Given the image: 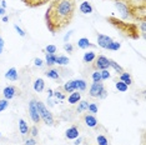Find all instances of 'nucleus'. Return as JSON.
Segmentation results:
<instances>
[{
	"instance_id": "1",
	"label": "nucleus",
	"mask_w": 146,
	"mask_h": 145,
	"mask_svg": "<svg viewBox=\"0 0 146 145\" xmlns=\"http://www.w3.org/2000/svg\"><path fill=\"white\" fill-rule=\"evenodd\" d=\"M76 11V0H51L45 13V24L52 35L71 24Z\"/></svg>"
},
{
	"instance_id": "2",
	"label": "nucleus",
	"mask_w": 146,
	"mask_h": 145,
	"mask_svg": "<svg viewBox=\"0 0 146 145\" xmlns=\"http://www.w3.org/2000/svg\"><path fill=\"white\" fill-rule=\"evenodd\" d=\"M106 21L109 23L111 26L117 30L122 36L129 39H132V40H139L141 38L140 30H139V25L135 24V23H127L122 19H119L116 16H108L106 18Z\"/></svg>"
},
{
	"instance_id": "3",
	"label": "nucleus",
	"mask_w": 146,
	"mask_h": 145,
	"mask_svg": "<svg viewBox=\"0 0 146 145\" xmlns=\"http://www.w3.org/2000/svg\"><path fill=\"white\" fill-rule=\"evenodd\" d=\"M127 6L129 16L134 21H146V3L145 0H139V1H132Z\"/></svg>"
},
{
	"instance_id": "4",
	"label": "nucleus",
	"mask_w": 146,
	"mask_h": 145,
	"mask_svg": "<svg viewBox=\"0 0 146 145\" xmlns=\"http://www.w3.org/2000/svg\"><path fill=\"white\" fill-rule=\"evenodd\" d=\"M36 109H38V111H39L40 119L44 121L46 125H49V126H54L55 125V119H54V116H52V114L48 110V109H46L44 103H41V101L38 100L36 101Z\"/></svg>"
},
{
	"instance_id": "5",
	"label": "nucleus",
	"mask_w": 146,
	"mask_h": 145,
	"mask_svg": "<svg viewBox=\"0 0 146 145\" xmlns=\"http://www.w3.org/2000/svg\"><path fill=\"white\" fill-rule=\"evenodd\" d=\"M92 69L94 70H104L109 69V59L104 55H98L92 61Z\"/></svg>"
},
{
	"instance_id": "6",
	"label": "nucleus",
	"mask_w": 146,
	"mask_h": 145,
	"mask_svg": "<svg viewBox=\"0 0 146 145\" xmlns=\"http://www.w3.org/2000/svg\"><path fill=\"white\" fill-rule=\"evenodd\" d=\"M29 113H30V118H31V120L36 124H39L40 123V115H39V111H38V109H36V100L35 99H33V100L29 103Z\"/></svg>"
},
{
	"instance_id": "7",
	"label": "nucleus",
	"mask_w": 146,
	"mask_h": 145,
	"mask_svg": "<svg viewBox=\"0 0 146 145\" xmlns=\"http://www.w3.org/2000/svg\"><path fill=\"white\" fill-rule=\"evenodd\" d=\"M104 84L101 83V81H99V83H96V81H94V83L91 84L90 86V90H89V96L91 98H99L101 94V91L104 90Z\"/></svg>"
},
{
	"instance_id": "8",
	"label": "nucleus",
	"mask_w": 146,
	"mask_h": 145,
	"mask_svg": "<svg viewBox=\"0 0 146 145\" xmlns=\"http://www.w3.org/2000/svg\"><path fill=\"white\" fill-rule=\"evenodd\" d=\"M114 41L110 36L104 35V34H98V45L102 49H108V47Z\"/></svg>"
},
{
	"instance_id": "9",
	"label": "nucleus",
	"mask_w": 146,
	"mask_h": 145,
	"mask_svg": "<svg viewBox=\"0 0 146 145\" xmlns=\"http://www.w3.org/2000/svg\"><path fill=\"white\" fill-rule=\"evenodd\" d=\"M16 94H18V88L14 86V85H8V86L4 88V90H3V95H4V99H6V100L13 99Z\"/></svg>"
},
{
	"instance_id": "10",
	"label": "nucleus",
	"mask_w": 146,
	"mask_h": 145,
	"mask_svg": "<svg viewBox=\"0 0 146 145\" xmlns=\"http://www.w3.org/2000/svg\"><path fill=\"white\" fill-rule=\"evenodd\" d=\"M21 1L28 8H39V6H42L48 4V3H50L51 0H21Z\"/></svg>"
},
{
	"instance_id": "11",
	"label": "nucleus",
	"mask_w": 146,
	"mask_h": 145,
	"mask_svg": "<svg viewBox=\"0 0 146 145\" xmlns=\"http://www.w3.org/2000/svg\"><path fill=\"white\" fill-rule=\"evenodd\" d=\"M79 135H80V133H79V128L76 125H72L65 131V136L69 140H75L76 138H79Z\"/></svg>"
},
{
	"instance_id": "12",
	"label": "nucleus",
	"mask_w": 146,
	"mask_h": 145,
	"mask_svg": "<svg viewBox=\"0 0 146 145\" xmlns=\"http://www.w3.org/2000/svg\"><path fill=\"white\" fill-rule=\"evenodd\" d=\"M84 121H85V124L88 125L89 128H96L99 125V121H98V119L94 116L92 114H85L84 115Z\"/></svg>"
},
{
	"instance_id": "13",
	"label": "nucleus",
	"mask_w": 146,
	"mask_h": 145,
	"mask_svg": "<svg viewBox=\"0 0 146 145\" xmlns=\"http://www.w3.org/2000/svg\"><path fill=\"white\" fill-rule=\"evenodd\" d=\"M44 74H45L48 78L52 79V80H60V75H59V72H58V70H56V69H52V68L46 69Z\"/></svg>"
},
{
	"instance_id": "14",
	"label": "nucleus",
	"mask_w": 146,
	"mask_h": 145,
	"mask_svg": "<svg viewBox=\"0 0 146 145\" xmlns=\"http://www.w3.org/2000/svg\"><path fill=\"white\" fill-rule=\"evenodd\" d=\"M62 90H64L65 93H72V91H76L75 80H69L68 83H65L64 86H62Z\"/></svg>"
},
{
	"instance_id": "15",
	"label": "nucleus",
	"mask_w": 146,
	"mask_h": 145,
	"mask_svg": "<svg viewBox=\"0 0 146 145\" xmlns=\"http://www.w3.org/2000/svg\"><path fill=\"white\" fill-rule=\"evenodd\" d=\"M119 80H121L122 83H125L127 86H130V85L132 84V78H131V75L129 74V72H121L120 75H119Z\"/></svg>"
},
{
	"instance_id": "16",
	"label": "nucleus",
	"mask_w": 146,
	"mask_h": 145,
	"mask_svg": "<svg viewBox=\"0 0 146 145\" xmlns=\"http://www.w3.org/2000/svg\"><path fill=\"white\" fill-rule=\"evenodd\" d=\"M115 6L119 9V11L121 13L122 18L124 19H127L129 18V13H127V6L124 3H115Z\"/></svg>"
},
{
	"instance_id": "17",
	"label": "nucleus",
	"mask_w": 146,
	"mask_h": 145,
	"mask_svg": "<svg viewBox=\"0 0 146 145\" xmlns=\"http://www.w3.org/2000/svg\"><path fill=\"white\" fill-rule=\"evenodd\" d=\"M78 47L80 49H88V48H94L95 45L91 44L88 38H81V39H79V41H78Z\"/></svg>"
},
{
	"instance_id": "18",
	"label": "nucleus",
	"mask_w": 146,
	"mask_h": 145,
	"mask_svg": "<svg viewBox=\"0 0 146 145\" xmlns=\"http://www.w3.org/2000/svg\"><path fill=\"white\" fill-rule=\"evenodd\" d=\"M5 78L6 79H9V80H11V81H16L18 80V70H16L15 68H10L8 70V72L5 74Z\"/></svg>"
},
{
	"instance_id": "19",
	"label": "nucleus",
	"mask_w": 146,
	"mask_h": 145,
	"mask_svg": "<svg viewBox=\"0 0 146 145\" xmlns=\"http://www.w3.org/2000/svg\"><path fill=\"white\" fill-rule=\"evenodd\" d=\"M81 100V94L79 93L78 90L76 91H72V93L70 94V96L68 98V101L70 104H76V103H79V101Z\"/></svg>"
},
{
	"instance_id": "20",
	"label": "nucleus",
	"mask_w": 146,
	"mask_h": 145,
	"mask_svg": "<svg viewBox=\"0 0 146 145\" xmlns=\"http://www.w3.org/2000/svg\"><path fill=\"white\" fill-rule=\"evenodd\" d=\"M44 88H45V83L41 78L36 79V80L34 81V90L36 91V93H41V91L44 90Z\"/></svg>"
},
{
	"instance_id": "21",
	"label": "nucleus",
	"mask_w": 146,
	"mask_h": 145,
	"mask_svg": "<svg viewBox=\"0 0 146 145\" xmlns=\"http://www.w3.org/2000/svg\"><path fill=\"white\" fill-rule=\"evenodd\" d=\"M80 11L82 13V14H91L92 13V6L90 5V3L82 1L80 4Z\"/></svg>"
},
{
	"instance_id": "22",
	"label": "nucleus",
	"mask_w": 146,
	"mask_h": 145,
	"mask_svg": "<svg viewBox=\"0 0 146 145\" xmlns=\"http://www.w3.org/2000/svg\"><path fill=\"white\" fill-rule=\"evenodd\" d=\"M109 67H111L116 72H117L119 75H120L121 72H124V71H125V70H124V68L120 67V65H119L115 60H112V59H109Z\"/></svg>"
},
{
	"instance_id": "23",
	"label": "nucleus",
	"mask_w": 146,
	"mask_h": 145,
	"mask_svg": "<svg viewBox=\"0 0 146 145\" xmlns=\"http://www.w3.org/2000/svg\"><path fill=\"white\" fill-rule=\"evenodd\" d=\"M29 129H30V128L28 126V124L25 123L24 119H20V120H19V130H20V133H21L23 135L29 134Z\"/></svg>"
},
{
	"instance_id": "24",
	"label": "nucleus",
	"mask_w": 146,
	"mask_h": 145,
	"mask_svg": "<svg viewBox=\"0 0 146 145\" xmlns=\"http://www.w3.org/2000/svg\"><path fill=\"white\" fill-rule=\"evenodd\" d=\"M95 58H96V55H95L94 51H88V53H85L84 54L82 60H84V63H92Z\"/></svg>"
},
{
	"instance_id": "25",
	"label": "nucleus",
	"mask_w": 146,
	"mask_h": 145,
	"mask_svg": "<svg viewBox=\"0 0 146 145\" xmlns=\"http://www.w3.org/2000/svg\"><path fill=\"white\" fill-rule=\"evenodd\" d=\"M88 108H89L88 101H86V100H80V101H79L78 108H76V111H78V113H82V111L88 110Z\"/></svg>"
},
{
	"instance_id": "26",
	"label": "nucleus",
	"mask_w": 146,
	"mask_h": 145,
	"mask_svg": "<svg viewBox=\"0 0 146 145\" xmlns=\"http://www.w3.org/2000/svg\"><path fill=\"white\" fill-rule=\"evenodd\" d=\"M75 83H76V90H78V91L79 90L84 91L86 89V83H85V80H82V79H76Z\"/></svg>"
},
{
	"instance_id": "27",
	"label": "nucleus",
	"mask_w": 146,
	"mask_h": 145,
	"mask_svg": "<svg viewBox=\"0 0 146 145\" xmlns=\"http://www.w3.org/2000/svg\"><path fill=\"white\" fill-rule=\"evenodd\" d=\"M116 89H117L119 91H121V93H125V91H127V85H126L125 83H122L121 80H116V84H115Z\"/></svg>"
},
{
	"instance_id": "28",
	"label": "nucleus",
	"mask_w": 146,
	"mask_h": 145,
	"mask_svg": "<svg viewBox=\"0 0 146 145\" xmlns=\"http://www.w3.org/2000/svg\"><path fill=\"white\" fill-rule=\"evenodd\" d=\"M55 64H59V65H66V64H69V58L68 57H64V55H61V57H56L55 58Z\"/></svg>"
},
{
	"instance_id": "29",
	"label": "nucleus",
	"mask_w": 146,
	"mask_h": 145,
	"mask_svg": "<svg viewBox=\"0 0 146 145\" xmlns=\"http://www.w3.org/2000/svg\"><path fill=\"white\" fill-rule=\"evenodd\" d=\"M96 141H98V145H109V140L108 138L105 136V135H98V138H96Z\"/></svg>"
},
{
	"instance_id": "30",
	"label": "nucleus",
	"mask_w": 146,
	"mask_h": 145,
	"mask_svg": "<svg viewBox=\"0 0 146 145\" xmlns=\"http://www.w3.org/2000/svg\"><path fill=\"white\" fill-rule=\"evenodd\" d=\"M46 54V53H45ZM55 58L56 55H52V54H46V65L48 67H52L55 64Z\"/></svg>"
},
{
	"instance_id": "31",
	"label": "nucleus",
	"mask_w": 146,
	"mask_h": 145,
	"mask_svg": "<svg viewBox=\"0 0 146 145\" xmlns=\"http://www.w3.org/2000/svg\"><path fill=\"white\" fill-rule=\"evenodd\" d=\"M45 51H46V54H52V55H55V53L58 51V48L55 47V45H48L45 49Z\"/></svg>"
},
{
	"instance_id": "32",
	"label": "nucleus",
	"mask_w": 146,
	"mask_h": 145,
	"mask_svg": "<svg viewBox=\"0 0 146 145\" xmlns=\"http://www.w3.org/2000/svg\"><path fill=\"white\" fill-rule=\"evenodd\" d=\"M100 75H101V80H108L110 79V72H109V69H104V70L100 71Z\"/></svg>"
},
{
	"instance_id": "33",
	"label": "nucleus",
	"mask_w": 146,
	"mask_h": 145,
	"mask_svg": "<svg viewBox=\"0 0 146 145\" xmlns=\"http://www.w3.org/2000/svg\"><path fill=\"white\" fill-rule=\"evenodd\" d=\"M137 25H139V30H140L141 36H145V33H146V29H145V26H146V21L137 23Z\"/></svg>"
},
{
	"instance_id": "34",
	"label": "nucleus",
	"mask_w": 146,
	"mask_h": 145,
	"mask_svg": "<svg viewBox=\"0 0 146 145\" xmlns=\"http://www.w3.org/2000/svg\"><path fill=\"white\" fill-rule=\"evenodd\" d=\"M120 48H121L120 43H115V41H112L111 44L108 47V50H119Z\"/></svg>"
},
{
	"instance_id": "35",
	"label": "nucleus",
	"mask_w": 146,
	"mask_h": 145,
	"mask_svg": "<svg viewBox=\"0 0 146 145\" xmlns=\"http://www.w3.org/2000/svg\"><path fill=\"white\" fill-rule=\"evenodd\" d=\"M98 109H99V108H98V105H96L95 103H91V104H89V108H88V110L90 111V113H91L92 115L98 113Z\"/></svg>"
},
{
	"instance_id": "36",
	"label": "nucleus",
	"mask_w": 146,
	"mask_h": 145,
	"mask_svg": "<svg viewBox=\"0 0 146 145\" xmlns=\"http://www.w3.org/2000/svg\"><path fill=\"white\" fill-rule=\"evenodd\" d=\"M92 80L96 81V83H99V81H102V80H101L100 71H99V70H95V72L92 74Z\"/></svg>"
},
{
	"instance_id": "37",
	"label": "nucleus",
	"mask_w": 146,
	"mask_h": 145,
	"mask_svg": "<svg viewBox=\"0 0 146 145\" xmlns=\"http://www.w3.org/2000/svg\"><path fill=\"white\" fill-rule=\"evenodd\" d=\"M8 105H9V103H8V100H6V99L0 100V113H1V111H4L5 109L8 108Z\"/></svg>"
},
{
	"instance_id": "38",
	"label": "nucleus",
	"mask_w": 146,
	"mask_h": 145,
	"mask_svg": "<svg viewBox=\"0 0 146 145\" xmlns=\"http://www.w3.org/2000/svg\"><path fill=\"white\" fill-rule=\"evenodd\" d=\"M52 95H55V98L60 99V100H64V99H65V95L62 93H60V89H56L54 93H52Z\"/></svg>"
},
{
	"instance_id": "39",
	"label": "nucleus",
	"mask_w": 146,
	"mask_h": 145,
	"mask_svg": "<svg viewBox=\"0 0 146 145\" xmlns=\"http://www.w3.org/2000/svg\"><path fill=\"white\" fill-rule=\"evenodd\" d=\"M29 133L31 134V138H36L38 136V128H36V125H34V126H31L30 129H29Z\"/></svg>"
},
{
	"instance_id": "40",
	"label": "nucleus",
	"mask_w": 146,
	"mask_h": 145,
	"mask_svg": "<svg viewBox=\"0 0 146 145\" xmlns=\"http://www.w3.org/2000/svg\"><path fill=\"white\" fill-rule=\"evenodd\" d=\"M64 49H65V51H68V53H72V51H74V47H72L70 43H65V44H64Z\"/></svg>"
},
{
	"instance_id": "41",
	"label": "nucleus",
	"mask_w": 146,
	"mask_h": 145,
	"mask_svg": "<svg viewBox=\"0 0 146 145\" xmlns=\"http://www.w3.org/2000/svg\"><path fill=\"white\" fill-rule=\"evenodd\" d=\"M14 28H15V30L18 31V34L20 35V36H25V33H24V30L20 28V26H18V25H14Z\"/></svg>"
},
{
	"instance_id": "42",
	"label": "nucleus",
	"mask_w": 146,
	"mask_h": 145,
	"mask_svg": "<svg viewBox=\"0 0 146 145\" xmlns=\"http://www.w3.org/2000/svg\"><path fill=\"white\" fill-rule=\"evenodd\" d=\"M25 145H36L35 138H29V139L25 141Z\"/></svg>"
},
{
	"instance_id": "43",
	"label": "nucleus",
	"mask_w": 146,
	"mask_h": 145,
	"mask_svg": "<svg viewBox=\"0 0 146 145\" xmlns=\"http://www.w3.org/2000/svg\"><path fill=\"white\" fill-rule=\"evenodd\" d=\"M109 1H114V3H124V4H130V3H132L134 0H109Z\"/></svg>"
},
{
	"instance_id": "44",
	"label": "nucleus",
	"mask_w": 146,
	"mask_h": 145,
	"mask_svg": "<svg viewBox=\"0 0 146 145\" xmlns=\"http://www.w3.org/2000/svg\"><path fill=\"white\" fill-rule=\"evenodd\" d=\"M34 64L36 65V67H42V64H44V63H42V60H41V59L36 58L35 60H34Z\"/></svg>"
},
{
	"instance_id": "45",
	"label": "nucleus",
	"mask_w": 146,
	"mask_h": 145,
	"mask_svg": "<svg viewBox=\"0 0 146 145\" xmlns=\"http://www.w3.org/2000/svg\"><path fill=\"white\" fill-rule=\"evenodd\" d=\"M106 96H108V91H106V89H104V90L101 91L100 96H99V99H105Z\"/></svg>"
},
{
	"instance_id": "46",
	"label": "nucleus",
	"mask_w": 146,
	"mask_h": 145,
	"mask_svg": "<svg viewBox=\"0 0 146 145\" xmlns=\"http://www.w3.org/2000/svg\"><path fill=\"white\" fill-rule=\"evenodd\" d=\"M3 48H4V40H3V38L0 36V54H1V51H3Z\"/></svg>"
},
{
	"instance_id": "47",
	"label": "nucleus",
	"mask_w": 146,
	"mask_h": 145,
	"mask_svg": "<svg viewBox=\"0 0 146 145\" xmlns=\"http://www.w3.org/2000/svg\"><path fill=\"white\" fill-rule=\"evenodd\" d=\"M74 144H75V145H80V144H81V139H80V138H76Z\"/></svg>"
},
{
	"instance_id": "48",
	"label": "nucleus",
	"mask_w": 146,
	"mask_h": 145,
	"mask_svg": "<svg viewBox=\"0 0 146 145\" xmlns=\"http://www.w3.org/2000/svg\"><path fill=\"white\" fill-rule=\"evenodd\" d=\"M4 14H5V9L0 6V15H4Z\"/></svg>"
},
{
	"instance_id": "49",
	"label": "nucleus",
	"mask_w": 146,
	"mask_h": 145,
	"mask_svg": "<svg viewBox=\"0 0 146 145\" xmlns=\"http://www.w3.org/2000/svg\"><path fill=\"white\" fill-rule=\"evenodd\" d=\"M1 8H4V9L6 8V3L4 1V0H3V1H1Z\"/></svg>"
},
{
	"instance_id": "50",
	"label": "nucleus",
	"mask_w": 146,
	"mask_h": 145,
	"mask_svg": "<svg viewBox=\"0 0 146 145\" xmlns=\"http://www.w3.org/2000/svg\"><path fill=\"white\" fill-rule=\"evenodd\" d=\"M3 20H4V21H8L9 18H8V16H4V18H3Z\"/></svg>"
},
{
	"instance_id": "51",
	"label": "nucleus",
	"mask_w": 146,
	"mask_h": 145,
	"mask_svg": "<svg viewBox=\"0 0 146 145\" xmlns=\"http://www.w3.org/2000/svg\"><path fill=\"white\" fill-rule=\"evenodd\" d=\"M0 136H1V134H0Z\"/></svg>"
}]
</instances>
